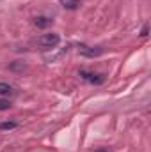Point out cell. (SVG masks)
<instances>
[{"label": "cell", "mask_w": 151, "mask_h": 152, "mask_svg": "<svg viewBox=\"0 0 151 152\" xmlns=\"http://www.w3.org/2000/svg\"><path fill=\"white\" fill-rule=\"evenodd\" d=\"M11 108V103L7 101V99H0V112H5V110H9Z\"/></svg>", "instance_id": "9c48e42d"}, {"label": "cell", "mask_w": 151, "mask_h": 152, "mask_svg": "<svg viewBox=\"0 0 151 152\" xmlns=\"http://www.w3.org/2000/svg\"><path fill=\"white\" fill-rule=\"evenodd\" d=\"M61 42V36L59 34H43L36 39V44H39L41 48H55Z\"/></svg>", "instance_id": "6da1fadb"}, {"label": "cell", "mask_w": 151, "mask_h": 152, "mask_svg": "<svg viewBox=\"0 0 151 152\" xmlns=\"http://www.w3.org/2000/svg\"><path fill=\"white\" fill-rule=\"evenodd\" d=\"M76 50H78V53H80V55L89 57V58H93V57H100V55L103 53V50H101V48H93V46H87V44H78V46H76Z\"/></svg>", "instance_id": "7a4b0ae2"}, {"label": "cell", "mask_w": 151, "mask_h": 152, "mask_svg": "<svg viewBox=\"0 0 151 152\" xmlns=\"http://www.w3.org/2000/svg\"><path fill=\"white\" fill-rule=\"evenodd\" d=\"M52 23H53V20L48 18V16H38V18H34V25L39 27V28H46V27H50Z\"/></svg>", "instance_id": "277c9868"}, {"label": "cell", "mask_w": 151, "mask_h": 152, "mask_svg": "<svg viewBox=\"0 0 151 152\" xmlns=\"http://www.w3.org/2000/svg\"><path fill=\"white\" fill-rule=\"evenodd\" d=\"M148 32H150V28H148V25H144V28H142L141 36H142V37H146V36H148Z\"/></svg>", "instance_id": "30bf717a"}, {"label": "cell", "mask_w": 151, "mask_h": 152, "mask_svg": "<svg viewBox=\"0 0 151 152\" xmlns=\"http://www.w3.org/2000/svg\"><path fill=\"white\" fill-rule=\"evenodd\" d=\"M9 94H13V87L9 83L0 81V96H9Z\"/></svg>", "instance_id": "52a82bcc"}, {"label": "cell", "mask_w": 151, "mask_h": 152, "mask_svg": "<svg viewBox=\"0 0 151 152\" xmlns=\"http://www.w3.org/2000/svg\"><path fill=\"white\" fill-rule=\"evenodd\" d=\"M9 69H11V71H23V69H27V66H25L23 62H14V64L9 66Z\"/></svg>", "instance_id": "ba28073f"}, {"label": "cell", "mask_w": 151, "mask_h": 152, "mask_svg": "<svg viewBox=\"0 0 151 152\" xmlns=\"http://www.w3.org/2000/svg\"><path fill=\"white\" fill-rule=\"evenodd\" d=\"M16 127H18V124L13 122V120H9V122H0V131H11V129H16Z\"/></svg>", "instance_id": "8992f818"}, {"label": "cell", "mask_w": 151, "mask_h": 152, "mask_svg": "<svg viewBox=\"0 0 151 152\" xmlns=\"http://www.w3.org/2000/svg\"><path fill=\"white\" fill-rule=\"evenodd\" d=\"M80 76L85 80V81H89V83H94V85H101L103 81H105V76L103 75H96V73H89V71H80Z\"/></svg>", "instance_id": "3957f363"}, {"label": "cell", "mask_w": 151, "mask_h": 152, "mask_svg": "<svg viewBox=\"0 0 151 152\" xmlns=\"http://www.w3.org/2000/svg\"><path fill=\"white\" fill-rule=\"evenodd\" d=\"M59 2L64 9H70V11H76L80 7V0H59Z\"/></svg>", "instance_id": "5b68a950"}]
</instances>
